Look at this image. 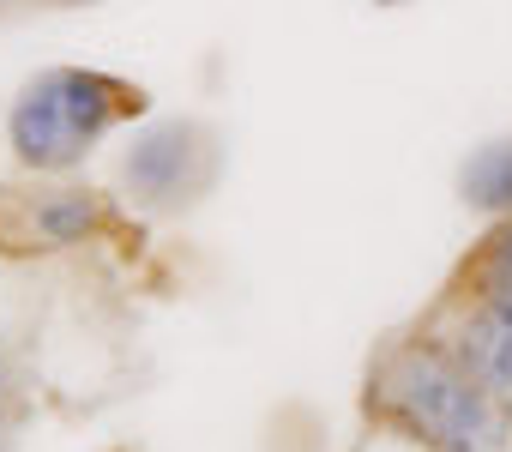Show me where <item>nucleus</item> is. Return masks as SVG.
Returning a JSON list of instances; mask_svg holds the SVG:
<instances>
[{
	"instance_id": "6",
	"label": "nucleus",
	"mask_w": 512,
	"mask_h": 452,
	"mask_svg": "<svg viewBox=\"0 0 512 452\" xmlns=\"http://www.w3.org/2000/svg\"><path fill=\"white\" fill-rule=\"evenodd\" d=\"M446 296H506L512 302V217H494L482 242L464 248V260L446 278Z\"/></svg>"
},
{
	"instance_id": "8",
	"label": "nucleus",
	"mask_w": 512,
	"mask_h": 452,
	"mask_svg": "<svg viewBox=\"0 0 512 452\" xmlns=\"http://www.w3.org/2000/svg\"><path fill=\"white\" fill-rule=\"evenodd\" d=\"M19 416H25V386H19L7 350H0V452H13V440H19Z\"/></svg>"
},
{
	"instance_id": "10",
	"label": "nucleus",
	"mask_w": 512,
	"mask_h": 452,
	"mask_svg": "<svg viewBox=\"0 0 512 452\" xmlns=\"http://www.w3.org/2000/svg\"><path fill=\"white\" fill-rule=\"evenodd\" d=\"M43 7H97V0H43Z\"/></svg>"
},
{
	"instance_id": "1",
	"label": "nucleus",
	"mask_w": 512,
	"mask_h": 452,
	"mask_svg": "<svg viewBox=\"0 0 512 452\" xmlns=\"http://www.w3.org/2000/svg\"><path fill=\"white\" fill-rule=\"evenodd\" d=\"M362 416L422 452H506L512 440V410L482 392L428 326H410L374 350Z\"/></svg>"
},
{
	"instance_id": "4",
	"label": "nucleus",
	"mask_w": 512,
	"mask_h": 452,
	"mask_svg": "<svg viewBox=\"0 0 512 452\" xmlns=\"http://www.w3.org/2000/svg\"><path fill=\"white\" fill-rule=\"evenodd\" d=\"M115 175H121L127 211H139V217H187L223 181V133L211 121H193V115L151 121L145 133H133Z\"/></svg>"
},
{
	"instance_id": "5",
	"label": "nucleus",
	"mask_w": 512,
	"mask_h": 452,
	"mask_svg": "<svg viewBox=\"0 0 512 452\" xmlns=\"http://www.w3.org/2000/svg\"><path fill=\"white\" fill-rule=\"evenodd\" d=\"M422 326L458 356V368L512 410V302L506 296H446L422 314Z\"/></svg>"
},
{
	"instance_id": "3",
	"label": "nucleus",
	"mask_w": 512,
	"mask_h": 452,
	"mask_svg": "<svg viewBox=\"0 0 512 452\" xmlns=\"http://www.w3.org/2000/svg\"><path fill=\"white\" fill-rule=\"evenodd\" d=\"M127 230V211L73 175L0 181V260H55Z\"/></svg>"
},
{
	"instance_id": "2",
	"label": "nucleus",
	"mask_w": 512,
	"mask_h": 452,
	"mask_svg": "<svg viewBox=\"0 0 512 452\" xmlns=\"http://www.w3.org/2000/svg\"><path fill=\"white\" fill-rule=\"evenodd\" d=\"M151 115V91L139 79L103 67H37L7 103V151L19 175H73L85 157Z\"/></svg>"
},
{
	"instance_id": "7",
	"label": "nucleus",
	"mask_w": 512,
	"mask_h": 452,
	"mask_svg": "<svg viewBox=\"0 0 512 452\" xmlns=\"http://www.w3.org/2000/svg\"><path fill=\"white\" fill-rule=\"evenodd\" d=\"M458 199L488 223L512 217V139H488L458 163Z\"/></svg>"
},
{
	"instance_id": "9",
	"label": "nucleus",
	"mask_w": 512,
	"mask_h": 452,
	"mask_svg": "<svg viewBox=\"0 0 512 452\" xmlns=\"http://www.w3.org/2000/svg\"><path fill=\"white\" fill-rule=\"evenodd\" d=\"M25 7H43V0H0V19H13V13H25Z\"/></svg>"
}]
</instances>
